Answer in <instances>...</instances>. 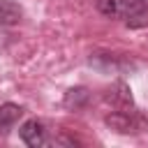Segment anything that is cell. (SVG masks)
<instances>
[{
	"mask_svg": "<svg viewBox=\"0 0 148 148\" xmlns=\"http://www.w3.org/2000/svg\"><path fill=\"white\" fill-rule=\"evenodd\" d=\"M21 116H23V109H21L18 104H12V102L2 104V106H0V130L14 127V125L18 123Z\"/></svg>",
	"mask_w": 148,
	"mask_h": 148,
	"instance_id": "cell-5",
	"label": "cell"
},
{
	"mask_svg": "<svg viewBox=\"0 0 148 148\" xmlns=\"http://www.w3.org/2000/svg\"><path fill=\"white\" fill-rule=\"evenodd\" d=\"M99 12L111 18H123L130 28L148 25V5L143 0H99Z\"/></svg>",
	"mask_w": 148,
	"mask_h": 148,
	"instance_id": "cell-1",
	"label": "cell"
},
{
	"mask_svg": "<svg viewBox=\"0 0 148 148\" xmlns=\"http://www.w3.org/2000/svg\"><path fill=\"white\" fill-rule=\"evenodd\" d=\"M104 123L111 127V130H116V132H120V134H136V132H143V130H148V118L143 116V113H139L136 109H118V111H111L106 118H104Z\"/></svg>",
	"mask_w": 148,
	"mask_h": 148,
	"instance_id": "cell-2",
	"label": "cell"
},
{
	"mask_svg": "<svg viewBox=\"0 0 148 148\" xmlns=\"http://www.w3.org/2000/svg\"><path fill=\"white\" fill-rule=\"evenodd\" d=\"M18 134H21L23 143H28L30 148H39V146L46 143V127H44V123L37 120V118L25 120V123L18 127Z\"/></svg>",
	"mask_w": 148,
	"mask_h": 148,
	"instance_id": "cell-3",
	"label": "cell"
},
{
	"mask_svg": "<svg viewBox=\"0 0 148 148\" xmlns=\"http://www.w3.org/2000/svg\"><path fill=\"white\" fill-rule=\"evenodd\" d=\"M23 16V9L12 0H0V25H16Z\"/></svg>",
	"mask_w": 148,
	"mask_h": 148,
	"instance_id": "cell-4",
	"label": "cell"
},
{
	"mask_svg": "<svg viewBox=\"0 0 148 148\" xmlns=\"http://www.w3.org/2000/svg\"><path fill=\"white\" fill-rule=\"evenodd\" d=\"M86 99H88V90H86V88H72V90H67V95H65V104H67V106H74V109L83 106Z\"/></svg>",
	"mask_w": 148,
	"mask_h": 148,
	"instance_id": "cell-6",
	"label": "cell"
}]
</instances>
